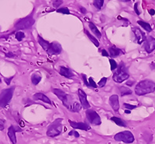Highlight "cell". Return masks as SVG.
<instances>
[{
    "instance_id": "cell-1",
    "label": "cell",
    "mask_w": 155,
    "mask_h": 144,
    "mask_svg": "<svg viewBox=\"0 0 155 144\" xmlns=\"http://www.w3.org/2000/svg\"><path fill=\"white\" fill-rule=\"evenodd\" d=\"M155 91V83L150 79H144L139 82L135 87V93L138 96H144Z\"/></svg>"
},
{
    "instance_id": "cell-2",
    "label": "cell",
    "mask_w": 155,
    "mask_h": 144,
    "mask_svg": "<svg viewBox=\"0 0 155 144\" xmlns=\"http://www.w3.org/2000/svg\"><path fill=\"white\" fill-rule=\"evenodd\" d=\"M129 73L127 72V69L123 62H120L119 65H118L117 69L116 72L113 73V79L117 83H121L124 82L125 80H127L129 78Z\"/></svg>"
},
{
    "instance_id": "cell-3",
    "label": "cell",
    "mask_w": 155,
    "mask_h": 144,
    "mask_svg": "<svg viewBox=\"0 0 155 144\" xmlns=\"http://www.w3.org/2000/svg\"><path fill=\"white\" fill-rule=\"evenodd\" d=\"M62 119H57L49 125L47 130V136L49 137L59 136L62 132Z\"/></svg>"
},
{
    "instance_id": "cell-4",
    "label": "cell",
    "mask_w": 155,
    "mask_h": 144,
    "mask_svg": "<svg viewBox=\"0 0 155 144\" xmlns=\"http://www.w3.org/2000/svg\"><path fill=\"white\" fill-rule=\"evenodd\" d=\"M15 87H11L3 90L1 93H0V107L4 108L7 106L9 102L11 101L13 98V95L14 93Z\"/></svg>"
},
{
    "instance_id": "cell-5",
    "label": "cell",
    "mask_w": 155,
    "mask_h": 144,
    "mask_svg": "<svg viewBox=\"0 0 155 144\" xmlns=\"http://www.w3.org/2000/svg\"><path fill=\"white\" fill-rule=\"evenodd\" d=\"M53 93L56 95L58 98L61 100L63 103V105L65 107H67L68 110H70L71 106V99L72 97L70 96L69 94L66 93L65 91H61V89H57V88H54L53 89Z\"/></svg>"
},
{
    "instance_id": "cell-6",
    "label": "cell",
    "mask_w": 155,
    "mask_h": 144,
    "mask_svg": "<svg viewBox=\"0 0 155 144\" xmlns=\"http://www.w3.org/2000/svg\"><path fill=\"white\" fill-rule=\"evenodd\" d=\"M114 139L116 141L123 142L125 143H132L135 140L134 136L130 131H123L116 133L114 136Z\"/></svg>"
},
{
    "instance_id": "cell-7",
    "label": "cell",
    "mask_w": 155,
    "mask_h": 144,
    "mask_svg": "<svg viewBox=\"0 0 155 144\" xmlns=\"http://www.w3.org/2000/svg\"><path fill=\"white\" fill-rule=\"evenodd\" d=\"M35 23V20L32 16H29L25 18H23L20 20L15 25V28L16 30H26V29H30L32 27Z\"/></svg>"
},
{
    "instance_id": "cell-8",
    "label": "cell",
    "mask_w": 155,
    "mask_h": 144,
    "mask_svg": "<svg viewBox=\"0 0 155 144\" xmlns=\"http://www.w3.org/2000/svg\"><path fill=\"white\" fill-rule=\"evenodd\" d=\"M85 114H86V118H87L88 121H89L91 124L95 125H101V118L96 111L92 110V109H88Z\"/></svg>"
},
{
    "instance_id": "cell-9",
    "label": "cell",
    "mask_w": 155,
    "mask_h": 144,
    "mask_svg": "<svg viewBox=\"0 0 155 144\" xmlns=\"http://www.w3.org/2000/svg\"><path fill=\"white\" fill-rule=\"evenodd\" d=\"M144 50L147 53L150 54L152 51L155 50V38L151 37V36H148L146 38V41H144Z\"/></svg>"
},
{
    "instance_id": "cell-10",
    "label": "cell",
    "mask_w": 155,
    "mask_h": 144,
    "mask_svg": "<svg viewBox=\"0 0 155 144\" xmlns=\"http://www.w3.org/2000/svg\"><path fill=\"white\" fill-rule=\"evenodd\" d=\"M78 95L79 100L81 102V105L82 107H84L85 109H90V104L88 103L87 100V95L83 90L82 89H78Z\"/></svg>"
},
{
    "instance_id": "cell-11",
    "label": "cell",
    "mask_w": 155,
    "mask_h": 144,
    "mask_svg": "<svg viewBox=\"0 0 155 144\" xmlns=\"http://www.w3.org/2000/svg\"><path fill=\"white\" fill-rule=\"evenodd\" d=\"M21 129L18 127V126H15V125H11L9 126L8 129V136L12 144H16V133L17 131H21Z\"/></svg>"
},
{
    "instance_id": "cell-12",
    "label": "cell",
    "mask_w": 155,
    "mask_h": 144,
    "mask_svg": "<svg viewBox=\"0 0 155 144\" xmlns=\"http://www.w3.org/2000/svg\"><path fill=\"white\" fill-rule=\"evenodd\" d=\"M132 31L134 35H135L137 41L139 45H141L142 43L146 41V35L143 31H141L140 29L138 28V27H133L132 29Z\"/></svg>"
},
{
    "instance_id": "cell-13",
    "label": "cell",
    "mask_w": 155,
    "mask_h": 144,
    "mask_svg": "<svg viewBox=\"0 0 155 144\" xmlns=\"http://www.w3.org/2000/svg\"><path fill=\"white\" fill-rule=\"evenodd\" d=\"M69 124L71 127L75 129H81L85 130V131H88L90 130L91 127L89 126V125L85 123V122H77V121H73L69 120Z\"/></svg>"
},
{
    "instance_id": "cell-14",
    "label": "cell",
    "mask_w": 155,
    "mask_h": 144,
    "mask_svg": "<svg viewBox=\"0 0 155 144\" xmlns=\"http://www.w3.org/2000/svg\"><path fill=\"white\" fill-rule=\"evenodd\" d=\"M62 48L59 43L57 42H52L51 43L50 48L48 50L47 53L50 55H58L61 53Z\"/></svg>"
},
{
    "instance_id": "cell-15",
    "label": "cell",
    "mask_w": 155,
    "mask_h": 144,
    "mask_svg": "<svg viewBox=\"0 0 155 144\" xmlns=\"http://www.w3.org/2000/svg\"><path fill=\"white\" fill-rule=\"evenodd\" d=\"M109 105L112 107L114 111H118L119 109V97L116 94H113L109 97Z\"/></svg>"
},
{
    "instance_id": "cell-16",
    "label": "cell",
    "mask_w": 155,
    "mask_h": 144,
    "mask_svg": "<svg viewBox=\"0 0 155 144\" xmlns=\"http://www.w3.org/2000/svg\"><path fill=\"white\" fill-rule=\"evenodd\" d=\"M59 73L62 76H64L65 78H68V79H71L74 76L72 71L70 69L65 67V66H61L60 67Z\"/></svg>"
},
{
    "instance_id": "cell-17",
    "label": "cell",
    "mask_w": 155,
    "mask_h": 144,
    "mask_svg": "<svg viewBox=\"0 0 155 144\" xmlns=\"http://www.w3.org/2000/svg\"><path fill=\"white\" fill-rule=\"evenodd\" d=\"M34 99L35 101L40 100V101L44 102V103H47V104H49V105H52V102H51V100L48 98L45 94H44L42 93H35L34 95Z\"/></svg>"
},
{
    "instance_id": "cell-18",
    "label": "cell",
    "mask_w": 155,
    "mask_h": 144,
    "mask_svg": "<svg viewBox=\"0 0 155 144\" xmlns=\"http://www.w3.org/2000/svg\"><path fill=\"white\" fill-rule=\"evenodd\" d=\"M37 41H38V43L40 45V46L44 48V50L47 52L48 50H49V48H50L51 43H49L48 41H47L46 40L44 39V38L40 37V36H38V37H37Z\"/></svg>"
},
{
    "instance_id": "cell-19",
    "label": "cell",
    "mask_w": 155,
    "mask_h": 144,
    "mask_svg": "<svg viewBox=\"0 0 155 144\" xmlns=\"http://www.w3.org/2000/svg\"><path fill=\"white\" fill-rule=\"evenodd\" d=\"M122 53V51L119 49V48H116V46L113 45L112 47H110L109 49V55L112 58H114V57L119 56L120 54Z\"/></svg>"
},
{
    "instance_id": "cell-20",
    "label": "cell",
    "mask_w": 155,
    "mask_h": 144,
    "mask_svg": "<svg viewBox=\"0 0 155 144\" xmlns=\"http://www.w3.org/2000/svg\"><path fill=\"white\" fill-rule=\"evenodd\" d=\"M111 120L113 121H114L117 125L119 126H121V127H127V123L126 121L123 120L122 119H119L118 117H112L111 118Z\"/></svg>"
},
{
    "instance_id": "cell-21",
    "label": "cell",
    "mask_w": 155,
    "mask_h": 144,
    "mask_svg": "<svg viewBox=\"0 0 155 144\" xmlns=\"http://www.w3.org/2000/svg\"><path fill=\"white\" fill-rule=\"evenodd\" d=\"M89 27H90L92 32V33H94V34H95L96 37H98V38H100V37H102V34H101V33H100V31L98 30V28L96 27V26L95 25L94 23H92V22H90V23H89Z\"/></svg>"
},
{
    "instance_id": "cell-22",
    "label": "cell",
    "mask_w": 155,
    "mask_h": 144,
    "mask_svg": "<svg viewBox=\"0 0 155 144\" xmlns=\"http://www.w3.org/2000/svg\"><path fill=\"white\" fill-rule=\"evenodd\" d=\"M119 92H120L122 97L126 96V95H130V94L132 93V91L130 90V88L124 87V86H122V87H119Z\"/></svg>"
},
{
    "instance_id": "cell-23",
    "label": "cell",
    "mask_w": 155,
    "mask_h": 144,
    "mask_svg": "<svg viewBox=\"0 0 155 144\" xmlns=\"http://www.w3.org/2000/svg\"><path fill=\"white\" fill-rule=\"evenodd\" d=\"M84 31H85V33L86 34V35L88 36V38L90 39L91 41H92V42L93 44L95 45V46H96V47H99V41L96 39V37H94V36H92V34H91L90 33H89V32L87 31V30H85H85H84Z\"/></svg>"
},
{
    "instance_id": "cell-24",
    "label": "cell",
    "mask_w": 155,
    "mask_h": 144,
    "mask_svg": "<svg viewBox=\"0 0 155 144\" xmlns=\"http://www.w3.org/2000/svg\"><path fill=\"white\" fill-rule=\"evenodd\" d=\"M41 80V76L38 73H34L31 76V81L34 85H37Z\"/></svg>"
},
{
    "instance_id": "cell-25",
    "label": "cell",
    "mask_w": 155,
    "mask_h": 144,
    "mask_svg": "<svg viewBox=\"0 0 155 144\" xmlns=\"http://www.w3.org/2000/svg\"><path fill=\"white\" fill-rule=\"evenodd\" d=\"M137 23H138L140 27H142L144 30H146V31H147V32H150V31H152L151 26L148 23L144 22V21H142V20H138V21H137Z\"/></svg>"
},
{
    "instance_id": "cell-26",
    "label": "cell",
    "mask_w": 155,
    "mask_h": 144,
    "mask_svg": "<svg viewBox=\"0 0 155 144\" xmlns=\"http://www.w3.org/2000/svg\"><path fill=\"white\" fill-rule=\"evenodd\" d=\"M81 108H82L81 104H79L78 102L75 101L73 102V104L71 106L70 111H73V112H78L79 111L81 110Z\"/></svg>"
},
{
    "instance_id": "cell-27",
    "label": "cell",
    "mask_w": 155,
    "mask_h": 144,
    "mask_svg": "<svg viewBox=\"0 0 155 144\" xmlns=\"http://www.w3.org/2000/svg\"><path fill=\"white\" fill-rule=\"evenodd\" d=\"M104 4V0H93V5L98 9H101Z\"/></svg>"
},
{
    "instance_id": "cell-28",
    "label": "cell",
    "mask_w": 155,
    "mask_h": 144,
    "mask_svg": "<svg viewBox=\"0 0 155 144\" xmlns=\"http://www.w3.org/2000/svg\"><path fill=\"white\" fill-rule=\"evenodd\" d=\"M15 37H16V39L18 41H21L25 37V34L22 32V31H18L15 34Z\"/></svg>"
},
{
    "instance_id": "cell-29",
    "label": "cell",
    "mask_w": 155,
    "mask_h": 144,
    "mask_svg": "<svg viewBox=\"0 0 155 144\" xmlns=\"http://www.w3.org/2000/svg\"><path fill=\"white\" fill-rule=\"evenodd\" d=\"M109 63H110V69H111V70L112 71H114L115 69H117V67H118V64H117V62H116L114 59H109Z\"/></svg>"
},
{
    "instance_id": "cell-30",
    "label": "cell",
    "mask_w": 155,
    "mask_h": 144,
    "mask_svg": "<svg viewBox=\"0 0 155 144\" xmlns=\"http://www.w3.org/2000/svg\"><path fill=\"white\" fill-rule=\"evenodd\" d=\"M57 13H62V14H70V10L67 7H63V8H59L57 9Z\"/></svg>"
},
{
    "instance_id": "cell-31",
    "label": "cell",
    "mask_w": 155,
    "mask_h": 144,
    "mask_svg": "<svg viewBox=\"0 0 155 144\" xmlns=\"http://www.w3.org/2000/svg\"><path fill=\"white\" fill-rule=\"evenodd\" d=\"M123 107L125 108V109H127V110H133V109H135L137 106L136 105H130V104H127V103H124L123 105Z\"/></svg>"
},
{
    "instance_id": "cell-32",
    "label": "cell",
    "mask_w": 155,
    "mask_h": 144,
    "mask_svg": "<svg viewBox=\"0 0 155 144\" xmlns=\"http://www.w3.org/2000/svg\"><path fill=\"white\" fill-rule=\"evenodd\" d=\"M106 82H107V78H106V77H102V78L100 79V81L99 82L98 85H99V87H105V85H106Z\"/></svg>"
},
{
    "instance_id": "cell-33",
    "label": "cell",
    "mask_w": 155,
    "mask_h": 144,
    "mask_svg": "<svg viewBox=\"0 0 155 144\" xmlns=\"http://www.w3.org/2000/svg\"><path fill=\"white\" fill-rule=\"evenodd\" d=\"M52 3H53V6L54 8H57L63 3V0H53Z\"/></svg>"
},
{
    "instance_id": "cell-34",
    "label": "cell",
    "mask_w": 155,
    "mask_h": 144,
    "mask_svg": "<svg viewBox=\"0 0 155 144\" xmlns=\"http://www.w3.org/2000/svg\"><path fill=\"white\" fill-rule=\"evenodd\" d=\"M88 83L90 85V87H93V88H97L98 87V86L96 83V82L94 81V79H93L92 77H90L89 79H88Z\"/></svg>"
},
{
    "instance_id": "cell-35",
    "label": "cell",
    "mask_w": 155,
    "mask_h": 144,
    "mask_svg": "<svg viewBox=\"0 0 155 144\" xmlns=\"http://www.w3.org/2000/svg\"><path fill=\"white\" fill-rule=\"evenodd\" d=\"M68 135H69V136H74L75 138H78L79 137V133H78V132H76V131H75V130L71 131L70 133H68Z\"/></svg>"
},
{
    "instance_id": "cell-36",
    "label": "cell",
    "mask_w": 155,
    "mask_h": 144,
    "mask_svg": "<svg viewBox=\"0 0 155 144\" xmlns=\"http://www.w3.org/2000/svg\"><path fill=\"white\" fill-rule=\"evenodd\" d=\"M82 79H83V81H84V83L88 87H90V85H89V83H88V82L86 76H85V74H82Z\"/></svg>"
},
{
    "instance_id": "cell-37",
    "label": "cell",
    "mask_w": 155,
    "mask_h": 144,
    "mask_svg": "<svg viewBox=\"0 0 155 144\" xmlns=\"http://www.w3.org/2000/svg\"><path fill=\"white\" fill-rule=\"evenodd\" d=\"M5 129V120L0 119V131H3Z\"/></svg>"
},
{
    "instance_id": "cell-38",
    "label": "cell",
    "mask_w": 155,
    "mask_h": 144,
    "mask_svg": "<svg viewBox=\"0 0 155 144\" xmlns=\"http://www.w3.org/2000/svg\"><path fill=\"white\" fill-rule=\"evenodd\" d=\"M13 79V76H11L10 78H7V77H4V81L6 83V85H9L11 83L12 79Z\"/></svg>"
},
{
    "instance_id": "cell-39",
    "label": "cell",
    "mask_w": 155,
    "mask_h": 144,
    "mask_svg": "<svg viewBox=\"0 0 155 144\" xmlns=\"http://www.w3.org/2000/svg\"><path fill=\"white\" fill-rule=\"evenodd\" d=\"M137 6H138V3H136L135 5H134V10H135L136 13L137 15L140 14V12L138 10V8H137Z\"/></svg>"
},
{
    "instance_id": "cell-40",
    "label": "cell",
    "mask_w": 155,
    "mask_h": 144,
    "mask_svg": "<svg viewBox=\"0 0 155 144\" xmlns=\"http://www.w3.org/2000/svg\"><path fill=\"white\" fill-rule=\"evenodd\" d=\"M102 55V56H106V57H109V53H108V51L106 50H105V49H102L101 50Z\"/></svg>"
},
{
    "instance_id": "cell-41",
    "label": "cell",
    "mask_w": 155,
    "mask_h": 144,
    "mask_svg": "<svg viewBox=\"0 0 155 144\" xmlns=\"http://www.w3.org/2000/svg\"><path fill=\"white\" fill-rule=\"evenodd\" d=\"M80 11H81V13H83V14H85V13H86V9L85 8H84V7H80Z\"/></svg>"
},
{
    "instance_id": "cell-42",
    "label": "cell",
    "mask_w": 155,
    "mask_h": 144,
    "mask_svg": "<svg viewBox=\"0 0 155 144\" xmlns=\"http://www.w3.org/2000/svg\"><path fill=\"white\" fill-rule=\"evenodd\" d=\"M149 13L151 16H154L155 14V10L154 9H149Z\"/></svg>"
},
{
    "instance_id": "cell-43",
    "label": "cell",
    "mask_w": 155,
    "mask_h": 144,
    "mask_svg": "<svg viewBox=\"0 0 155 144\" xmlns=\"http://www.w3.org/2000/svg\"><path fill=\"white\" fill-rule=\"evenodd\" d=\"M150 69H151L152 70H154L155 69V63L154 62H152V63L150 64Z\"/></svg>"
},
{
    "instance_id": "cell-44",
    "label": "cell",
    "mask_w": 155,
    "mask_h": 144,
    "mask_svg": "<svg viewBox=\"0 0 155 144\" xmlns=\"http://www.w3.org/2000/svg\"><path fill=\"white\" fill-rule=\"evenodd\" d=\"M6 56L9 57V58H13V57H14V55L11 52H9V53L6 54Z\"/></svg>"
},
{
    "instance_id": "cell-45",
    "label": "cell",
    "mask_w": 155,
    "mask_h": 144,
    "mask_svg": "<svg viewBox=\"0 0 155 144\" xmlns=\"http://www.w3.org/2000/svg\"><path fill=\"white\" fill-rule=\"evenodd\" d=\"M126 83H127V85H129V86H132V85L133 84L132 81H128V82H127Z\"/></svg>"
},
{
    "instance_id": "cell-46",
    "label": "cell",
    "mask_w": 155,
    "mask_h": 144,
    "mask_svg": "<svg viewBox=\"0 0 155 144\" xmlns=\"http://www.w3.org/2000/svg\"><path fill=\"white\" fill-rule=\"evenodd\" d=\"M125 113L126 114H130V110H125Z\"/></svg>"
},
{
    "instance_id": "cell-47",
    "label": "cell",
    "mask_w": 155,
    "mask_h": 144,
    "mask_svg": "<svg viewBox=\"0 0 155 144\" xmlns=\"http://www.w3.org/2000/svg\"><path fill=\"white\" fill-rule=\"evenodd\" d=\"M122 2H125V3H126V2H130V1H131V0H121Z\"/></svg>"
},
{
    "instance_id": "cell-48",
    "label": "cell",
    "mask_w": 155,
    "mask_h": 144,
    "mask_svg": "<svg viewBox=\"0 0 155 144\" xmlns=\"http://www.w3.org/2000/svg\"><path fill=\"white\" fill-rule=\"evenodd\" d=\"M2 82V79H1V78H0V83Z\"/></svg>"
},
{
    "instance_id": "cell-49",
    "label": "cell",
    "mask_w": 155,
    "mask_h": 144,
    "mask_svg": "<svg viewBox=\"0 0 155 144\" xmlns=\"http://www.w3.org/2000/svg\"><path fill=\"white\" fill-rule=\"evenodd\" d=\"M154 1H155V0H154Z\"/></svg>"
}]
</instances>
